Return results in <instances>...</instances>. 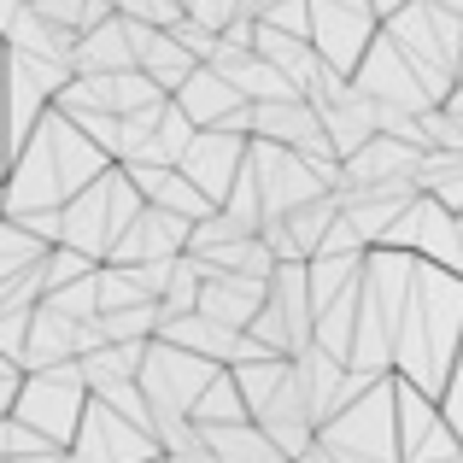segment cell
<instances>
[{
	"instance_id": "obj_1",
	"label": "cell",
	"mask_w": 463,
	"mask_h": 463,
	"mask_svg": "<svg viewBox=\"0 0 463 463\" xmlns=\"http://www.w3.org/2000/svg\"><path fill=\"white\" fill-rule=\"evenodd\" d=\"M141 194L129 188V176L124 170H100V176L89 182V188H77L65 200V212H59V247H77L82 259H94V264H106L112 259V247L124 241V229L141 217Z\"/></svg>"
},
{
	"instance_id": "obj_2",
	"label": "cell",
	"mask_w": 463,
	"mask_h": 463,
	"mask_svg": "<svg viewBox=\"0 0 463 463\" xmlns=\"http://www.w3.org/2000/svg\"><path fill=\"white\" fill-rule=\"evenodd\" d=\"M82 411H89V387H82V370L77 358L71 364H53V370H30L18 375V399H12V417L24 429H35L53 452H71L82 429Z\"/></svg>"
},
{
	"instance_id": "obj_3",
	"label": "cell",
	"mask_w": 463,
	"mask_h": 463,
	"mask_svg": "<svg viewBox=\"0 0 463 463\" xmlns=\"http://www.w3.org/2000/svg\"><path fill=\"white\" fill-rule=\"evenodd\" d=\"M217 370H223V364L200 358V352H182V346H170V340H147V358H141V370H136V387H141V399H147L153 417H188L194 399L205 393V382H212Z\"/></svg>"
},
{
	"instance_id": "obj_4",
	"label": "cell",
	"mask_w": 463,
	"mask_h": 463,
	"mask_svg": "<svg viewBox=\"0 0 463 463\" xmlns=\"http://www.w3.org/2000/svg\"><path fill=\"white\" fill-rule=\"evenodd\" d=\"M147 458H165L153 446V434H141L136 422H124L112 405L89 399L82 429H77V440H71V463H147Z\"/></svg>"
},
{
	"instance_id": "obj_5",
	"label": "cell",
	"mask_w": 463,
	"mask_h": 463,
	"mask_svg": "<svg viewBox=\"0 0 463 463\" xmlns=\"http://www.w3.org/2000/svg\"><path fill=\"white\" fill-rule=\"evenodd\" d=\"M241 165H247V136H229V129H194V141H188V153H182L176 170L212 205H223L229 188H235V176H241Z\"/></svg>"
},
{
	"instance_id": "obj_6",
	"label": "cell",
	"mask_w": 463,
	"mask_h": 463,
	"mask_svg": "<svg viewBox=\"0 0 463 463\" xmlns=\"http://www.w3.org/2000/svg\"><path fill=\"white\" fill-rule=\"evenodd\" d=\"M188 217L165 212V205H141V217L124 229V241L112 247V259L106 264H147V259H176V252H188Z\"/></svg>"
},
{
	"instance_id": "obj_7",
	"label": "cell",
	"mask_w": 463,
	"mask_h": 463,
	"mask_svg": "<svg viewBox=\"0 0 463 463\" xmlns=\"http://www.w3.org/2000/svg\"><path fill=\"white\" fill-rule=\"evenodd\" d=\"M264 299H270V282H259V276H205L194 311L223 323V328H235V335H247L252 317L264 311Z\"/></svg>"
},
{
	"instance_id": "obj_8",
	"label": "cell",
	"mask_w": 463,
	"mask_h": 463,
	"mask_svg": "<svg viewBox=\"0 0 463 463\" xmlns=\"http://www.w3.org/2000/svg\"><path fill=\"white\" fill-rule=\"evenodd\" d=\"M77 328H82V323L59 317V311L42 299V306L30 311V340H24V364H18V375H30V370H53V364H71V358H77Z\"/></svg>"
},
{
	"instance_id": "obj_9",
	"label": "cell",
	"mask_w": 463,
	"mask_h": 463,
	"mask_svg": "<svg viewBox=\"0 0 463 463\" xmlns=\"http://www.w3.org/2000/svg\"><path fill=\"white\" fill-rule=\"evenodd\" d=\"M205 452L217 463H288L282 452L270 446V434L259 422H229V429H200Z\"/></svg>"
},
{
	"instance_id": "obj_10",
	"label": "cell",
	"mask_w": 463,
	"mask_h": 463,
	"mask_svg": "<svg viewBox=\"0 0 463 463\" xmlns=\"http://www.w3.org/2000/svg\"><path fill=\"white\" fill-rule=\"evenodd\" d=\"M188 422H194V429H229V422H252V411H247V399H241L235 375H229V370H217L212 382H205V393L194 399Z\"/></svg>"
},
{
	"instance_id": "obj_11",
	"label": "cell",
	"mask_w": 463,
	"mask_h": 463,
	"mask_svg": "<svg viewBox=\"0 0 463 463\" xmlns=\"http://www.w3.org/2000/svg\"><path fill=\"white\" fill-rule=\"evenodd\" d=\"M94 328H100L106 346H147L158 335V306L147 299V306H129V311H100Z\"/></svg>"
},
{
	"instance_id": "obj_12",
	"label": "cell",
	"mask_w": 463,
	"mask_h": 463,
	"mask_svg": "<svg viewBox=\"0 0 463 463\" xmlns=\"http://www.w3.org/2000/svg\"><path fill=\"white\" fill-rule=\"evenodd\" d=\"M100 264L94 259H82L77 247H47L42 259H35V276H42V299L47 294H59V288H71V282H82V276H94Z\"/></svg>"
},
{
	"instance_id": "obj_13",
	"label": "cell",
	"mask_w": 463,
	"mask_h": 463,
	"mask_svg": "<svg viewBox=\"0 0 463 463\" xmlns=\"http://www.w3.org/2000/svg\"><path fill=\"white\" fill-rule=\"evenodd\" d=\"M200 282H205V264L194 259V252H182L176 270H170L165 299H158V317H188L194 306H200Z\"/></svg>"
},
{
	"instance_id": "obj_14",
	"label": "cell",
	"mask_w": 463,
	"mask_h": 463,
	"mask_svg": "<svg viewBox=\"0 0 463 463\" xmlns=\"http://www.w3.org/2000/svg\"><path fill=\"white\" fill-rule=\"evenodd\" d=\"M47 247H35L30 235H24L18 223H6V217H0V282H12V276H24L30 270L35 259H42Z\"/></svg>"
},
{
	"instance_id": "obj_15",
	"label": "cell",
	"mask_w": 463,
	"mask_h": 463,
	"mask_svg": "<svg viewBox=\"0 0 463 463\" xmlns=\"http://www.w3.org/2000/svg\"><path fill=\"white\" fill-rule=\"evenodd\" d=\"M47 306H53L59 317H71V323H94V317H100V288H94V276H82V282L47 294Z\"/></svg>"
},
{
	"instance_id": "obj_16",
	"label": "cell",
	"mask_w": 463,
	"mask_h": 463,
	"mask_svg": "<svg viewBox=\"0 0 463 463\" xmlns=\"http://www.w3.org/2000/svg\"><path fill=\"white\" fill-rule=\"evenodd\" d=\"M35 311V306H30ZM30 311H0V358L18 370L24 364V340H30Z\"/></svg>"
},
{
	"instance_id": "obj_17",
	"label": "cell",
	"mask_w": 463,
	"mask_h": 463,
	"mask_svg": "<svg viewBox=\"0 0 463 463\" xmlns=\"http://www.w3.org/2000/svg\"><path fill=\"white\" fill-rule=\"evenodd\" d=\"M0 375H18V370H12V364H6V358H0Z\"/></svg>"
},
{
	"instance_id": "obj_18",
	"label": "cell",
	"mask_w": 463,
	"mask_h": 463,
	"mask_svg": "<svg viewBox=\"0 0 463 463\" xmlns=\"http://www.w3.org/2000/svg\"><path fill=\"white\" fill-rule=\"evenodd\" d=\"M0 217H6V194H0Z\"/></svg>"
}]
</instances>
